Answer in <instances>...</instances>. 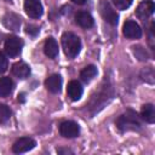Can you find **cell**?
I'll use <instances>...</instances> for the list:
<instances>
[{"label": "cell", "mask_w": 155, "mask_h": 155, "mask_svg": "<svg viewBox=\"0 0 155 155\" xmlns=\"http://www.w3.org/2000/svg\"><path fill=\"white\" fill-rule=\"evenodd\" d=\"M116 126L120 131H138L142 127V122L136 111L128 109L124 114H121L116 120Z\"/></svg>", "instance_id": "6da1fadb"}, {"label": "cell", "mask_w": 155, "mask_h": 155, "mask_svg": "<svg viewBox=\"0 0 155 155\" xmlns=\"http://www.w3.org/2000/svg\"><path fill=\"white\" fill-rule=\"evenodd\" d=\"M62 47L64 53L69 57V58H74L79 54L80 50H81V41L80 38L73 33H64L62 35Z\"/></svg>", "instance_id": "7a4b0ae2"}, {"label": "cell", "mask_w": 155, "mask_h": 155, "mask_svg": "<svg viewBox=\"0 0 155 155\" xmlns=\"http://www.w3.org/2000/svg\"><path fill=\"white\" fill-rule=\"evenodd\" d=\"M99 12L103 17V19L105 22H108L111 25H116L119 22V15L116 13V11L111 7V5L107 1V0H101L99 5H98Z\"/></svg>", "instance_id": "3957f363"}, {"label": "cell", "mask_w": 155, "mask_h": 155, "mask_svg": "<svg viewBox=\"0 0 155 155\" xmlns=\"http://www.w3.org/2000/svg\"><path fill=\"white\" fill-rule=\"evenodd\" d=\"M23 47V41L17 36H10L5 41V52L10 57H16L21 53Z\"/></svg>", "instance_id": "277c9868"}, {"label": "cell", "mask_w": 155, "mask_h": 155, "mask_svg": "<svg viewBox=\"0 0 155 155\" xmlns=\"http://www.w3.org/2000/svg\"><path fill=\"white\" fill-rule=\"evenodd\" d=\"M59 133L64 138H75L80 133V127L74 121H64L59 125Z\"/></svg>", "instance_id": "5b68a950"}, {"label": "cell", "mask_w": 155, "mask_h": 155, "mask_svg": "<svg viewBox=\"0 0 155 155\" xmlns=\"http://www.w3.org/2000/svg\"><path fill=\"white\" fill-rule=\"evenodd\" d=\"M36 145L35 140L30 137H22L19 139H17L13 145H12V151L16 154H22V153H27L29 150H31Z\"/></svg>", "instance_id": "8992f818"}, {"label": "cell", "mask_w": 155, "mask_h": 155, "mask_svg": "<svg viewBox=\"0 0 155 155\" xmlns=\"http://www.w3.org/2000/svg\"><path fill=\"white\" fill-rule=\"evenodd\" d=\"M24 11L30 18H39L44 13L40 0H24Z\"/></svg>", "instance_id": "52a82bcc"}, {"label": "cell", "mask_w": 155, "mask_h": 155, "mask_svg": "<svg viewBox=\"0 0 155 155\" xmlns=\"http://www.w3.org/2000/svg\"><path fill=\"white\" fill-rule=\"evenodd\" d=\"M122 33L127 39H139L142 36V29L134 21H126L122 27Z\"/></svg>", "instance_id": "ba28073f"}, {"label": "cell", "mask_w": 155, "mask_h": 155, "mask_svg": "<svg viewBox=\"0 0 155 155\" xmlns=\"http://www.w3.org/2000/svg\"><path fill=\"white\" fill-rule=\"evenodd\" d=\"M155 10V5L151 0H145V1H142L138 7H137V16L140 18V19H147Z\"/></svg>", "instance_id": "9c48e42d"}, {"label": "cell", "mask_w": 155, "mask_h": 155, "mask_svg": "<svg viewBox=\"0 0 155 155\" xmlns=\"http://www.w3.org/2000/svg\"><path fill=\"white\" fill-rule=\"evenodd\" d=\"M67 94H68V97H69L71 101H78V99H80L81 96H82V86L80 85V82L76 81V80H71V81L68 84Z\"/></svg>", "instance_id": "30bf717a"}, {"label": "cell", "mask_w": 155, "mask_h": 155, "mask_svg": "<svg viewBox=\"0 0 155 155\" xmlns=\"http://www.w3.org/2000/svg\"><path fill=\"white\" fill-rule=\"evenodd\" d=\"M45 86L46 88L52 92V93H59L61 88H62V78L57 74H53L51 76H48L45 81Z\"/></svg>", "instance_id": "8fae6325"}, {"label": "cell", "mask_w": 155, "mask_h": 155, "mask_svg": "<svg viewBox=\"0 0 155 155\" xmlns=\"http://www.w3.org/2000/svg\"><path fill=\"white\" fill-rule=\"evenodd\" d=\"M44 52L48 58H56L58 54V44L54 38L50 36L44 44Z\"/></svg>", "instance_id": "7c38bea8"}, {"label": "cell", "mask_w": 155, "mask_h": 155, "mask_svg": "<svg viewBox=\"0 0 155 155\" xmlns=\"http://www.w3.org/2000/svg\"><path fill=\"white\" fill-rule=\"evenodd\" d=\"M12 74L19 79H25L30 74V68L24 62H17L12 65Z\"/></svg>", "instance_id": "4fadbf2b"}, {"label": "cell", "mask_w": 155, "mask_h": 155, "mask_svg": "<svg viewBox=\"0 0 155 155\" xmlns=\"http://www.w3.org/2000/svg\"><path fill=\"white\" fill-rule=\"evenodd\" d=\"M75 22L81 27V28H91L93 25V18L88 12L85 11H80L75 15Z\"/></svg>", "instance_id": "5bb4252c"}, {"label": "cell", "mask_w": 155, "mask_h": 155, "mask_svg": "<svg viewBox=\"0 0 155 155\" xmlns=\"http://www.w3.org/2000/svg\"><path fill=\"white\" fill-rule=\"evenodd\" d=\"M2 23L6 28L11 30H18L21 25V18L15 13H6L2 18Z\"/></svg>", "instance_id": "9a60e30c"}, {"label": "cell", "mask_w": 155, "mask_h": 155, "mask_svg": "<svg viewBox=\"0 0 155 155\" xmlns=\"http://www.w3.org/2000/svg\"><path fill=\"white\" fill-rule=\"evenodd\" d=\"M140 116L147 122L153 124L155 121V108H154V105L150 104V103L144 104L143 108H142V111H140Z\"/></svg>", "instance_id": "2e32d148"}, {"label": "cell", "mask_w": 155, "mask_h": 155, "mask_svg": "<svg viewBox=\"0 0 155 155\" xmlns=\"http://www.w3.org/2000/svg\"><path fill=\"white\" fill-rule=\"evenodd\" d=\"M12 90H13V81L7 76L0 78V96L6 97L12 92Z\"/></svg>", "instance_id": "e0dca14e"}, {"label": "cell", "mask_w": 155, "mask_h": 155, "mask_svg": "<svg viewBox=\"0 0 155 155\" xmlns=\"http://www.w3.org/2000/svg\"><path fill=\"white\" fill-rule=\"evenodd\" d=\"M97 75V68L94 65H87L80 71V78L84 82H90Z\"/></svg>", "instance_id": "ac0fdd59"}, {"label": "cell", "mask_w": 155, "mask_h": 155, "mask_svg": "<svg viewBox=\"0 0 155 155\" xmlns=\"http://www.w3.org/2000/svg\"><path fill=\"white\" fill-rule=\"evenodd\" d=\"M11 116V109L6 104H0V124L6 122Z\"/></svg>", "instance_id": "d6986e66"}, {"label": "cell", "mask_w": 155, "mask_h": 155, "mask_svg": "<svg viewBox=\"0 0 155 155\" xmlns=\"http://www.w3.org/2000/svg\"><path fill=\"white\" fill-rule=\"evenodd\" d=\"M132 51L134 53V56L139 59V61H145L148 58V53L145 52V50L142 47V46H133L132 47Z\"/></svg>", "instance_id": "ffe728a7"}, {"label": "cell", "mask_w": 155, "mask_h": 155, "mask_svg": "<svg viewBox=\"0 0 155 155\" xmlns=\"http://www.w3.org/2000/svg\"><path fill=\"white\" fill-rule=\"evenodd\" d=\"M117 10H126L132 4V0H111Z\"/></svg>", "instance_id": "44dd1931"}, {"label": "cell", "mask_w": 155, "mask_h": 155, "mask_svg": "<svg viewBox=\"0 0 155 155\" xmlns=\"http://www.w3.org/2000/svg\"><path fill=\"white\" fill-rule=\"evenodd\" d=\"M7 67H8L7 58H6V56L0 51V74H4V73L7 70Z\"/></svg>", "instance_id": "7402d4cb"}, {"label": "cell", "mask_w": 155, "mask_h": 155, "mask_svg": "<svg viewBox=\"0 0 155 155\" xmlns=\"http://www.w3.org/2000/svg\"><path fill=\"white\" fill-rule=\"evenodd\" d=\"M27 33L28 34H31V35H35L39 33V28L38 27H34V25H28L27 27Z\"/></svg>", "instance_id": "603a6c76"}, {"label": "cell", "mask_w": 155, "mask_h": 155, "mask_svg": "<svg viewBox=\"0 0 155 155\" xmlns=\"http://www.w3.org/2000/svg\"><path fill=\"white\" fill-rule=\"evenodd\" d=\"M71 1L75 2V4H78V5H82V4L86 2V0H71Z\"/></svg>", "instance_id": "cb8c5ba5"}]
</instances>
